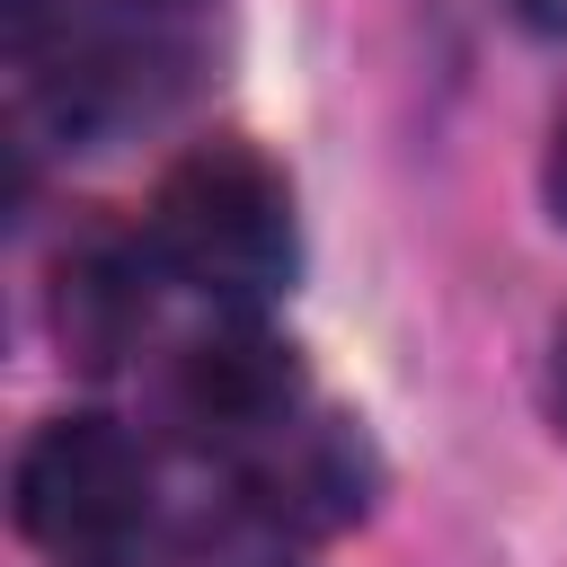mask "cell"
<instances>
[{
	"label": "cell",
	"instance_id": "cell-1",
	"mask_svg": "<svg viewBox=\"0 0 567 567\" xmlns=\"http://www.w3.org/2000/svg\"><path fill=\"white\" fill-rule=\"evenodd\" d=\"M142 239H151V257L168 275H186L204 292H230V301L292 284V257H301V239H292V186L239 133L195 142L186 159H168V177L151 186Z\"/></svg>",
	"mask_w": 567,
	"mask_h": 567
},
{
	"label": "cell",
	"instance_id": "cell-2",
	"mask_svg": "<svg viewBox=\"0 0 567 567\" xmlns=\"http://www.w3.org/2000/svg\"><path fill=\"white\" fill-rule=\"evenodd\" d=\"M151 470L142 443L115 416H53L27 452H18V532L53 558H106L133 523H142Z\"/></svg>",
	"mask_w": 567,
	"mask_h": 567
},
{
	"label": "cell",
	"instance_id": "cell-3",
	"mask_svg": "<svg viewBox=\"0 0 567 567\" xmlns=\"http://www.w3.org/2000/svg\"><path fill=\"white\" fill-rule=\"evenodd\" d=\"M248 505L275 523V532H292V540H328V532H346L363 505H372V452H363V434L346 425V416H310V408H292L275 434H257L248 452Z\"/></svg>",
	"mask_w": 567,
	"mask_h": 567
},
{
	"label": "cell",
	"instance_id": "cell-4",
	"mask_svg": "<svg viewBox=\"0 0 567 567\" xmlns=\"http://www.w3.org/2000/svg\"><path fill=\"white\" fill-rule=\"evenodd\" d=\"M292 408H301V363L266 328H221V337L186 346V363H177V416L195 434H213V443H239L248 452Z\"/></svg>",
	"mask_w": 567,
	"mask_h": 567
},
{
	"label": "cell",
	"instance_id": "cell-5",
	"mask_svg": "<svg viewBox=\"0 0 567 567\" xmlns=\"http://www.w3.org/2000/svg\"><path fill=\"white\" fill-rule=\"evenodd\" d=\"M142 248H151V239H142ZM142 248L115 239V230H80V239L62 248V266H53V337H62L89 372H106V363L133 346L142 310H151V292H142Z\"/></svg>",
	"mask_w": 567,
	"mask_h": 567
},
{
	"label": "cell",
	"instance_id": "cell-6",
	"mask_svg": "<svg viewBox=\"0 0 567 567\" xmlns=\"http://www.w3.org/2000/svg\"><path fill=\"white\" fill-rule=\"evenodd\" d=\"M540 204H549V221L567 230V115L549 124V159H540Z\"/></svg>",
	"mask_w": 567,
	"mask_h": 567
},
{
	"label": "cell",
	"instance_id": "cell-7",
	"mask_svg": "<svg viewBox=\"0 0 567 567\" xmlns=\"http://www.w3.org/2000/svg\"><path fill=\"white\" fill-rule=\"evenodd\" d=\"M540 408H549V425L567 434V319H558V337H549V372H540Z\"/></svg>",
	"mask_w": 567,
	"mask_h": 567
},
{
	"label": "cell",
	"instance_id": "cell-8",
	"mask_svg": "<svg viewBox=\"0 0 567 567\" xmlns=\"http://www.w3.org/2000/svg\"><path fill=\"white\" fill-rule=\"evenodd\" d=\"M514 18L540 27V35H567V0H514Z\"/></svg>",
	"mask_w": 567,
	"mask_h": 567
}]
</instances>
